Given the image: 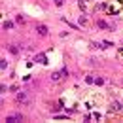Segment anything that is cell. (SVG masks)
<instances>
[{"mask_svg": "<svg viewBox=\"0 0 123 123\" xmlns=\"http://www.w3.org/2000/svg\"><path fill=\"white\" fill-rule=\"evenodd\" d=\"M17 23H21V25L25 23V17H23V15H17Z\"/></svg>", "mask_w": 123, "mask_h": 123, "instance_id": "9a60e30c", "label": "cell"}, {"mask_svg": "<svg viewBox=\"0 0 123 123\" xmlns=\"http://www.w3.org/2000/svg\"><path fill=\"white\" fill-rule=\"evenodd\" d=\"M78 4H80V8H81V10H83V11H85V10H87V8H89V4H87V2H85V0H78Z\"/></svg>", "mask_w": 123, "mask_h": 123, "instance_id": "30bf717a", "label": "cell"}, {"mask_svg": "<svg viewBox=\"0 0 123 123\" xmlns=\"http://www.w3.org/2000/svg\"><path fill=\"white\" fill-rule=\"evenodd\" d=\"M21 119H23V114H19V112H13V114H10L6 118L8 123H15V121H21Z\"/></svg>", "mask_w": 123, "mask_h": 123, "instance_id": "6da1fadb", "label": "cell"}, {"mask_svg": "<svg viewBox=\"0 0 123 123\" xmlns=\"http://www.w3.org/2000/svg\"><path fill=\"white\" fill-rule=\"evenodd\" d=\"M110 110H112V112H123V104H119V102H114V104L110 106Z\"/></svg>", "mask_w": 123, "mask_h": 123, "instance_id": "5b68a950", "label": "cell"}, {"mask_svg": "<svg viewBox=\"0 0 123 123\" xmlns=\"http://www.w3.org/2000/svg\"><path fill=\"white\" fill-rule=\"evenodd\" d=\"M4 28H13V23H10V21H6V23H4Z\"/></svg>", "mask_w": 123, "mask_h": 123, "instance_id": "7c38bea8", "label": "cell"}, {"mask_svg": "<svg viewBox=\"0 0 123 123\" xmlns=\"http://www.w3.org/2000/svg\"><path fill=\"white\" fill-rule=\"evenodd\" d=\"M61 78H63V72H53L51 74V80H53V81H57V80H61Z\"/></svg>", "mask_w": 123, "mask_h": 123, "instance_id": "9c48e42d", "label": "cell"}, {"mask_svg": "<svg viewBox=\"0 0 123 123\" xmlns=\"http://www.w3.org/2000/svg\"><path fill=\"white\" fill-rule=\"evenodd\" d=\"M36 30H38V34H40V36H48V27H46V25H38V28H36Z\"/></svg>", "mask_w": 123, "mask_h": 123, "instance_id": "277c9868", "label": "cell"}, {"mask_svg": "<svg viewBox=\"0 0 123 123\" xmlns=\"http://www.w3.org/2000/svg\"><path fill=\"white\" fill-rule=\"evenodd\" d=\"M95 83H98V85H102V83H104V80H102V78H95Z\"/></svg>", "mask_w": 123, "mask_h": 123, "instance_id": "5bb4252c", "label": "cell"}, {"mask_svg": "<svg viewBox=\"0 0 123 123\" xmlns=\"http://www.w3.org/2000/svg\"><path fill=\"white\" fill-rule=\"evenodd\" d=\"M6 66H8V63H6V61H4V59H2V61H0V70H4V68H6Z\"/></svg>", "mask_w": 123, "mask_h": 123, "instance_id": "8fae6325", "label": "cell"}, {"mask_svg": "<svg viewBox=\"0 0 123 123\" xmlns=\"http://www.w3.org/2000/svg\"><path fill=\"white\" fill-rule=\"evenodd\" d=\"M8 49H10L13 55H17V53L21 51V48H19V46H15V44H10V46H8Z\"/></svg>", "mask_w": 123, "mask_h": 123, "instance_id": "8992f818", "label": "cell"}, {"mask_svg": "<svg viewBox=\"0 0 123 123\" xmlns=\"http://www.w3.org/2000/svg\"><path fill=\"white\" fill-rule=\"evenodd\" d=\"M63 2H64V0H55V4H57V6H63Z\"/></svg>", "mask_w": 123, "mask_h": 123, "instance_id": "2e32d148", "label": "cell"}, {"mask_svg": "<svg viewBox=\"0 0 123 123\" xmlns=\"http://www.w3.org/2000/svg\"><path fill=\"white\" fill-rule=\"evenodd\" d=\"M36 61L42 63V64H46V63H48V57H46L44 53H40V55H36Z\"/></svg>", "mask_w": 123, "mask_h": 123, "instance_id": "52a82bcc", "label": "cell"}, {"mask_svg": "<svg viewBox=\"0 0 123 123\" xmlns=\"http://www.w3.org/2000/svg\"><path fill=\"white\" fill-rule=\"evenodd\" d=\"M17 102H21V104H30L32 100L27 97V93H23V91H19L17 93Z\"/></svg>", "mask_w": 123, "mask_h": 123, "instance_id": "7a4b0ae2", "label": "cell"}, {"mask_svg": "<svg viewBox=\"0 0 123 123\" xmlns=\"http://www.w3.org/2000/svg\"><path fill=\"white\" fill-rule=\"evenodd\" d=\"M97 25L100 27V28H106V30H114V25H112V23H106V21H102V19H98Z\"/></svg>", "mask_w": 123, "mask_h": 123, "instance_id": "3957f363", "label": "cell"}, {"mask_svg": "<svg viewBox=\"0 0 123 123\" xmlns=\"http://www.w3.org/2000/svg\"><path fill=\"white\" fill-rule=\"evenodd\" d=\"M110 46H114V44H112V42H108V40H106V42H102V48H110Z\"/></svg>", "mask_w": 123, "mask_h": 123, "instance_id": "4fadbf2b", "label": "cell"}, {"mask_svg": "<svg viewBox=\"0 0 123 123\" xmlns=\"http://www.w3.org/2000/svg\"><path fill=\"white\" fill-rule=\"evenodd\" d=\"M78 23H80V25H83V27H87V25H89V19H87L85 15H80V19H78Z\"/></svg>", "mask_w": 123, "mask_h": 123, "instance_id": "ba28073f", "label": "cell"}]
</instances>
